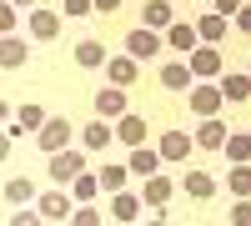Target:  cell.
<instances>
[{
	"mask_svg": "<svg viewBox=\"0 0 251 226\" xmlns=\"http://www.w3.org/2000/svg\"><path fill=\"white\" fill-rule=\"evenodd\" d=\"M66 141H71V121H50V126L40 131V146H46V151H60Z\"/></svg>",
	"mask_w": 251,
	"mask_h": 226,
	"instance_id": "cell-1",
	"label": "cell"
},
{
	"mask_svg": "<svg viewBox=\"0 0 251 226\" xmlns=\"http://www.w3.org/2000/svg\"><path fill=\"white\" fill-rule=\"evenodd\" d=\"M126 46H131V55H136V60H146V55H156V35H151V30H136Z\"/></svg>",
	"mask_w": 251,
	"mask_h": 226,
	"instance_id": "cell-2",
	"label": "cell"
},
{
	"mask_svg": "<svg viewBox=\"0 0 251 226\" xmlns=\"http://www.w3.org/2000/svg\"><path fill=\"white\" fill-rule=\"evenodd\" d=\"M116 136H121V141H131V146H141V141H146V121H141V116H126Z\"/></svg>",
	"mask_w": 251,
	"mask_h": 226,
	"instance_id": "cell-3",
	"label": "cell"
},
{
	"mask_svg": "<svg viewBox=\"0 0 251 226\" xmlns=\"http://www.w3.org/2000/svg\"><path fill=\"white\" fill-rule=\"evenodd\" d=\"M186 80H191L186 66H166V71H161V86H166V91H186Z\"/></svg>",
	"mask_w": 251,
	"mask_h": 226,
	"instance_id": "cell-4",
	"label": "cell"
},
{
	"mask_svg": "<svg viewBox=\"0 0 251 226\" xmlns=\"http://www.w3.org/2000/svg\"><path fill=\"white\" fill-rule=\"evenodd\" d=\"M221 141H231V136H226V126H221V121H206V126H201V146H221Z\"/></svg>",
	"mask_w": 251,
	"mask_h": 226,
	"instance_id": "cell-5",
	"label": "cell"
},
{
	"mask_svg": "<svg viewBox=\"0 0 251 226\" xmlns=\"http://www.w3.org/2000/svg\"><path fill=\"white\" fill-rule=\"evenodd\" d=\"M40 211H46L50 221H66V216H71V201H66V196H46V201H40Z\"/></svg>",
	"mask_w": 251,
	"mask_h": 226,
	"instance_id": "cell-6",
	"label": "cell"
},
{
	"mask_svg": "<svg viewBox=\"0 0 251 226\" xmlns=\"http://www.w3.org/2000/svg\"><path fill=\"white\" fill-rule=\"evenodd\" d=\"M121 106H126L121 91H100V100H96V111H100V116H121Z\"/></svg>",
	"mask_w": 251,
	"mask_h": 226,
	"instance_id": "cell-7",
	"label": "cell"
},
{
	"mask_svg": "<svg viewBox=\"0 0 251 226\" xmlns=\"http://www.w3.org/2000/svg\"><path fill=\"white\" fill-rule=\"evenodd\" d=\"M221 91L231 96V100H246V96H251V80H246V75H226V86H221Z\"/></svg>",
	"mask_w": 251,
	"mask_h": 226,
	"instance_id": "cell-8",
	"label": "cell"
},
{
	"mask_svg": "<svg viewBox=\"0 0 251 226\" xmlns=\"http://www.w3.org/2000/svg\"><path fill=\"white\" fill-rule=\"evenodd\" d=\"M216 66H221V55H216V50H201V55L191 60V71H201V75H211Z\"/></svg>",
	"mask_w": 251,
	"mask_h": 226,
	"instance_id": "cell-9",
	"label": "cell"
},
{
	"mask_svg": "<svg viewBox=\"0 0 251 226\" xmlns=\"http://www.w3.org/2000/svg\"><path fill=\"white\" fill-rule=\"evenodd\" d=\"M75 171H80V161H75V156H55V181H71Z\"/></svg>",
	"mask_w": 251,
	"mask_h": 226,
	"instance_id": "cell-10",
	"label": "cell"
},
{
	"mask_svg": "<svg viewBox=\"0 0 251 226\" xmlns=\"http://www.w3.org/2000/svg\"><path fill=\"white\" fill-rule=\"evenodd\" d=\"M216 100H221V91H196V96H191V106L206 116V111H216Z\"/></svg>",
	"mask_w": 251,
	"mask_h": 226,
	"instance_id": "cell-11",
	"label": "cell"
},
{
	"mask_svg": "<svg viewBox=\"0 0 251 226\" xmlns=\"http://www.w3.org/2000/svg\"><path fill=\"white\" fill-rule=\"evenodd\" d=\"M111 75L121 80V86H131V80H136V60H116V66H111Z\"/></svg>",
	"mask_w": 251,
	"mask_h": 226,
	"instance_id": "cell-12",
	"label": "cell"
},
{
	"mask_svg": "<svg viewBox=\"0 0 251 226\" xmlns=\"http://www.w3.org/2000/svg\"><path fill=\"white\" fill-rule=\"evenodd\" d=\"M191 40H196L191 25H176V30H171V46H176V50H191Z\"/></svg>",
	"mask_w": 251,
	"mask_h": 226,
	"instance_id": "cell-13",
	"label": "cell"
},
{
	"mask_svg": "<svg viewBox=\"0 0 251 226\" xmlns=\"http://www.w3.org/2000/svg\"><path fill=\"white\" fill-rule=\"evenodd\" d=\"M131 171H141V176H146V171H156V156L136 146V156H131Z\"/></svg>",
	"mask_w": 251,
	"mask_h": 226,
	"instance_id": "cell-14",
	"label": "cell"
},
{
	"mask_svg": "<svg viewBox=\"0 0 251 226\" xmlns=\"http://www.w3.org/2000/svg\"><path fill=\"white\" fill-rule=\"evenodd\" d=\"M116 216H121V221H136V216H141V206H136L131 196H116Z\"/></svg>",
	"mask_w": 251,
	"mask_h": 226,
	"instance_id": "cell-15",
	"label": "cell"
},
{
	"mask_svg": "<svg viewBox=\"0 0 251 226\" xmlns=\"http://www.w3.org/2000/svg\"><path fill=\"white\" fill-rule=\"evenodd\" d=\"M126 171H131V166H106V171H100V186H121V181H126Z\"/></svg>",
	"mask_w": 251,
	"mask_h": 226,
	"instance_id": "cell-16",
	"label": "cell"
},
{
	"mask_svg": "<svg viewBox=\"0 0 251 226\" xmlns=\"http://www.w3.org/2000/svg\"><path fill=\"white\" fill-rule=\"evenodd\" d=\"M80 66H96V60H100V46H96V40H80Z\"/></svg>",
	"mask_w": 251,
	"mask_h": 226,
	"instance_id": "cell-17",
	"label": "cell"
},
{
	"mask_svg": "<svg viewBox=\"0 0 251 226\" xmlns=\"http://www.w3.org/2000/svg\"><path fill=\"white\" fill-rule=\"evenodd\" d=\"M161 151H166V156H186V151H191V141H186V136H166Z\"/></svg>",
	"mask_w": 251,
	"mask_h": 226,
	"instance_id": "cell-18",
	"label": "cell"
},
{
	"mask_svg": "<svg viewBox=\"0 0 251 226\" xmlns=\"http://www.w3.org/2000/svg\"><path fill=\"white\" fill-rule=\"evenodd\" d=\"M166 15H171L166 0H151V5H146V20H151V25H166Z\"/></svg>",
	"mask_w": 251,
	"mask_h": 226,
	"instance_id": "cell-19",
	"label": "cell"
},
{
	"mask_svg": "<svg viewBox=\"0 0 251 226\" xmlns=\"http://www.w3.org/2000/svg\"><path fill=\"white\" fill-rule=\"evenodd\" d=\"M86 141H91V146H96V151H100V146H106V141H111V131H106V126H100V121H96V126H91V131H86Z\"/></svg>",
	"mask_w": 251,
	"mask_h": 226,
	"instance_id": "cell-20",
	"label": "cell"
},
{
	"mask_svg": "<svg viewBox=\"0 0 251 226\" xmlns=\"http://www.w3.org/2000/svg\"><path fill=\"white\" fill-rule=\"evenodd\" d=\"M186 186H191V196H211V181L206 176H186Z\"/></svg>",
	"mask_w": 251,
	"mask_h": 226,
	"instance_id": "cell-21",
	"label": "cell"
},
{
	"mask_svg": "<svg viewBox=\"0 0 251 226\" xmlns=\"http://www.w3.org/2000/svg\"><path fill=\"white\" fill-rule=\"evenodd\" d=\"M35 35H55V15L40 10V15H35Z\"/></svg>",
	"mask_w": 251,
	"mask_h": 226,
	"instance_id": "cell-22",
	"label": "cell"
},
{
	"mask_svg": "<svg viewBox=\"0 0 251 226\" xmlns=\"http://www.w3.org/2000/svg\"><path fill=\"white\" fill-rule=\"evenodd\" d=\"M201 35L216 40V35H221V15H206V20H201Z\"/></svg>",
	"mask_w": 251,
	"mask_h": 226,
	"instance_id": "cell-23",
	"label": "cell"
},
{
	"mask_svg": "<svg viewBox=\"0 0 251 226\" xmlns=\"http://www.w3.org/2000/svg\"><path fill=\"white\" fill-rule=\"evenodd\" d=\"M75 196H80V201H91V196H96V181H91V176H80V181H75Z\"/></svg>",
	"mask_w": 251,
	"mask_h": 226,
	"instance_id": "cell-24",
	"label": "cell"
},
{
	"mask_svg": "<svg viewBox=\"0 0 251 226\" xmlns=\"http://www.w3.org/2000/svg\"><path fill=\"white\" fill-rule=\"evenodd\" d=\"M5 196H10V201H25V196H30V186H25V181H10Z\"/></svg>",
	"mask_w": 251,
	"mask_h": 226,
	"instance_id": "cell-25",
	"label": "cell"
},
{
	"mask_svg": "<svg viewBox=\"0 0 251 226\" xmlns=\"http://www.w3.org/2000/svg\"><path fill=\"white\" fill-rule=\"evenodd\" d=\"M231 191H251V171H231Z\"/></svg>",
	"mask_w": 251,
	"mask_h": 226,
	"instance_id": "cell-26",
	"label": "cell"
},
{
	"mask_svg": "<svg viewBox=\"0 0 251 226\" xmlns=\"http://www.w3.org/2000/svg\"><path fill=\"white\" fill-rule=\"evenodd\" d=\"M66 10H71V15H86V10H91V0H66Z\"/></svg>",
	"mask_w": 251,
	"mask_h": 226,
	"instance_id": "cell-27",
	"label": "cell"
},
{
	"mask_svg": "<svg viewBox=\"0 0 251 226\" xmlns=\"http://www.w3.org/2000/svg\"><path fill=\"white\" fill-rule=\"evenodd\" d=\"M216 10H236V0H216Z\"/></svg>",
	"mask_w": 251,
	"mask_h": 226,
	"instance_id": "cell-28",
	"label": "cell"
},
{
	"mask_svg": "<svg viewBox=\"0 0 251 226\" xmlns=\"http://www.w3.org/2000/svg\"><path fill=\"white\" fill-rule=\"evenodd\" d=\"M241 30H251V10H246V15H241Z\"/></svg>",
	"mask_w": 251,
	"mask_h": 226,
	"instance_id": "cell-29",
	"label": "cell"
},
{
	"mask_svg": "<svg viewBox=\"0 0 251 226\" xmlns=\"http://www.w3.org/2000/svg\"><path fill=\"white\" fill-rule=\"evenodd\" d=\"M96 5H100V10H111V5H116V0H96Z\"/></svg>",
	"mask_w": 251,
	"mask_h": 226,
	"instance_id": "cell-30",
	"label": "cell"
}]
</instances>
